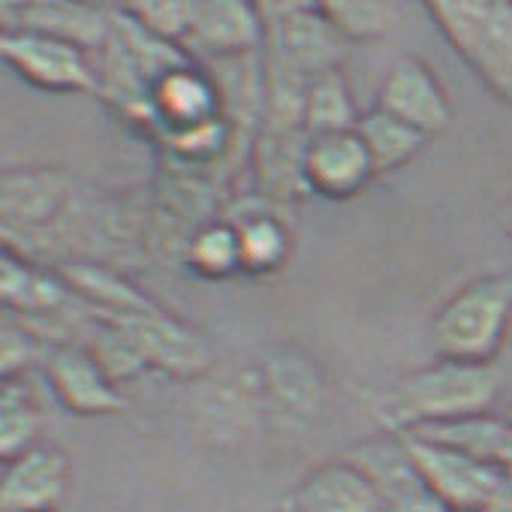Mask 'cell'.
<instances>
[{"mask_svg":"<svg viewBox=\"0 0 512 512\" xmlns=\"http://www.w3.org/2000/svg\"><path fill=\"white\" fill-rule=\"evenodd\" d=\"M356 133L365 142L377 175H386V172L407 166L428 142L425 133H419L416 127H410V124H404V121H398L380 109L365 112L356 124Z\"/></svg>","mask_w":512,"mask_h":512,"instance_id":"d6986e66","label":"cell"},{"mask_svg":"<svg viewBox=\"0 0 512 512\" xmlns=\"http://www.w3.org/2000/svg\"><path fill=\"white\" fill-rule=\"evenodd\" d=\"M353 461L362 464L380 485L386 512H452L425 488L395 434L389 440H371L359 446Z\"/></svg>","mask_w":512,"mask_h":512,"instance_id":"9a60e30c","label":"cell"},{"mask_svg":"<svg viewBox=\"0 0 512 512\" xmlns=\"http://www.w3.org/2000/svg\"><path fill=\"white\" fill-rule=\"evenodd\" d=\"M359 112L341 67L317 73L305 88V130L308 136L356 130Z\"/></svg>","mask_w":512,"mask_h":512,"instance_id":"e0dca14e","label":"cell"},{"mask_svg":"<svg viewBox=\"0 0 512 512\" xmlns=\"http://www.w3.org/2000/svg\"><path fill=\"white\" fill-rule=\"evenodd\" d=\"M121 10L157 40L172 46H187L196 25L199 4H190V0H175V4L154 0V4H142V0H136V4H124Z\"/></svg>","mask_w":512,"mask_h":512,"instance_id":"cb8c5ba5","label":"cell"},{"mask_svg":"<svg viewBox=\"0 0 512 512\" xmlns=\"http://www.w3.org/2000/svg\"><path fill=\"white\" fill-rule=\"evenodd\" d=\"M278 512H293V509H287V506H281V509H278Z\"/></svg>","mask_w":512,"mask_h":512,"instance_id":"4316f807","label":"cell"},{"mask_svg":"<svg viewBox=\"0 0 512 512\" xmlns=\"http://www.w3.org/2000/svg\"><path fill=\"white\" fill-rule=\"evenodd\" d=\"M425 13L479 82L500 103L512 106V4L431 0Z\"/></svg>","mask_w":512,"mask_h":512,"instance_id":"3957f363","label":"cell"},{"mask_svg":"<svg viewBox=\"0 0 512 512\" xmlns=\"http://www.w3.org/2000/svg\"><path fill=\"white\" fill-rule=\"evenodd\" d=\"M40 356V338L19 317L10 314L4 320V329H0V374H4V380H25L28 368Z\"/></svg>","mask_w":512,"mask_h":512,"instance_id":"d4e9b609","label":"cell"},{"mask_svg":"<svg viewBox=\"0 0 512 512\" xmlns=\"http://www.w3.org/2000/svg\"><path fill=\"white\" fill-rule=\"evenodd\" d=\"M40 431L43 407L28 380H4V392H0V455L4 461L34 449L40 443Z\"/></svg>","mask_w":512,"mask_h":512,"instance_id":"ffe728a7","label":"cell"},{"mask_svg":"<svg viewBox=\"0 0 512 512\" xmlns=\"http://www.w3.org/2000/svg\"><path fill=\"white\" fill-rule=\"evenodd\" d=\"M293 512H386L374 476L356 461H326L314 467L284 503Z\"/></svg>","mask_w":512,"mask_h":512,"instance_id":"4fadbf2b","label":"cell"},{"mask_svg":"<svg viewBox=\"0 0 512 512\" xmlns=\"http://www.w3.org/2000/svg\"><path fill=\"white\" fill-rule=\"evenodd\" d=\"M187 52L211 58H244L266 49V19L260 4H199Z\"/></svg>","mask_w":512,"mask_h":512,"instance_id":"5bb4252c","label":"cell"},{"mask_svg":"<svg viewBox=\"0 0 512 512\" xmlns=\"http://www.w3.org/2000/svg\"><path fill=\"white\" fill-rule=\"evenodd\" d=\"M512 329V275H485L461 287L428 323L434 359L494 365Z\"/></svg>","mask_w":512,"mask_h":512,"instance_id":"7a4b0ae2","label":"cell"},{"mask_svg":"<svg viewBox=\"0 0 512 512\" xmlns=\"http://www.w3.org/2000/svg\"><path fill=\"white\" fill-rule=\"evenodd\" d=\"M46 377L55 398L76 416H115L124 413L127 398L118 383L91 353V347L55 344L46 359Z\"/></svg>","mask_w":512,"mask_h":512,"instance_id":"9c48e42d","label":"cell"},{"mask_svg":"<svg viewBox=\"0 0 512 512\" xmlns=\"http://www.w3.org/2000/svg\"><path fill=\"white\" fill-rule=\"evenodd\" d=\"M106 323L118 326L133 341V347L142 353L148 368L166 371L172 377H181V380L202 377L214 362L211 344L196 329H190L187 323L163 311L160 305L145 314L106 320Z\"/></svg>","mask_w":512,"mask_h":512,"instance_id":"52a82bcc","label":"cell"},{"mask_svg":"<svg viewBox=\"0 0 512 512\" xmlns=\"http://www.w3.org/2000/svg\"><path fill=\"white\" fill-rule=\"evenodd\" d=\"M76 202V184L67 172L49 166L7 169L0 181V214H4V235H46L58 226Z\"/></svg>","mask_w":512,"mask_h":512,"instance_id":"8992f818","label":"cell"},{"mask_svg":"<svg viewBox=\"0 0 512 512\" xmlns=\"http://www.w3.org/2000/svg\"><path fill=\"white\" fill-rule=\"evenodd\" d=\"M7 28L19 31H37L64 43H73L79 49L103 52L115 31L112 7H94V4H67V0H37V4H7L4 7Z\"/></svg>","mask_w":512,"mask_h":512,"instance_id":"7c38bea8","label":"cell"},{"mask_svg":"<svg viewBox=\"0 0 512 512\" xmlns=\"http://www.w3.org/2000/svg\"><path fill=\"white\" fill-rule=\"evenodd\" d=\"M500 392L503 377L497 365H464L434 359V365L401 377L389 389L380 416L392 434L425 431L494 413Z\"/></svg>","mask_w":512,"mask_h":512,"instance_id":"6da1fadb","label":"cell"},{"mask_svg":"<svg viewBox=\"0 0 512 512\" xmlns=\"http://www.w3.org/2000/svg\"><path fill=\"white\" fill-rule=\"evenodd\" d=\"M187 263L196 275L223 281L241 272V241L235 220L202 223L187 241Z\"/></svg>","mask_w":512,"mask_h":512,"instance_id":"7402d4cb","label":"cell"},{"mask_svg":"<svg viewBox=\"0 0 512 512\" xmlns=\"http://www.w3.org/2000/svg\"><path fill=\"white\" fill-rule=\"evenodd\" d=\"M4 61L34 88L52 94H94L100 91V73L91 55L73 43L7 28L0 37Z\"/></svg>","mask_w":512,"mask_h":512,"instance_id":"5b68a950","label":"cell"},{"mask_svg":"<svg viewBox=\"0 0 512 512\" xmlns=\"http://www.w3.org/2000/svg\"><path fill=\"white\" fill-rule=\"evenodd\" d=\"M509 211H512V205H509Z\"/></svg>","mask_w":512,"mask_h":512,"instance_id":"83f0119b","label":"cell"},{"mask_svg":"<svg viewBox=\"0 0 512 512\" xmlns=\"http://www.w3.org/2000/svg\"><path fill=\"white\" fill-rule=\"evenodd\" d=\"M320 13L335 28V34L347 43L380 40L392 31L395 10L377 0H323Z\"/></svg>","mask_w":512,"mask_h":512,"instance_id":"603a6c76","label":"cell"},{"mask_svg":"<svg viewBox=\"0 0 512 512\" xmlns=\"http://www.w3.org/2000/svg\"><path fill=\"white\" fill-rule=\"evenodd\" d=\"M374 109L416 127L428 139L452 124V103L443 82L422 58L413 55L398 58L386 70Z\"/></svg>","mask_w":512,"mask_h":512,"instance_id":"ba28073f","label":"cell"},{"mask_svg":"<svg viewBox=\"0 0 512 512\" xmlns=\"http://www.w3.org/2000/svg\"><path fill=\"white\" fill-rule=\"evenodd\" d=\"M266 389L290 416H314L323 398V377L299 353H281L266 365Z\"/></svg>","mask_w":512,"mask_h":512,"instance_id":"44dd1931","label":"cell"},{"mask_svg":"<svg viewBox=\"0 0 512 512\" xmlns=\"http://www.w3.org/2000/svg\"><path fill=\"white\" fill-rule=\"evenodd\" d=\"M73 479L70 455L61 446L37 443L19 458L4 461L0 506L4 512H55Z\"/></svg>","mask_w":512,"mask_h":512,"instance_id":"30bf717a","label":"cell"},{"mask_svg":"<svg viewBox=\"0 0 512 512\" xmlns=\"http://www.w3.org/2000/svg\"><path fill=\"white\" fill-rule=\"evenodd\" d=\"M241 241V272L247 275H272L293 253V232L275 214H247L235 220Z\"/></svg>","mask_w":512,"mask_h":512,"instance_id":"ac0fdd59","label":"cell"},{"mask_svg":"<svg viewBox=\"0 0 512 512\" xmlns=\"http://www.w3.org/2000/svg\"><path fill=\"white\" fill-rule=\"evenodd\" d=\"M0 299L13 317H52L73 299V293L61 272L31 263L7 244L0 256Z\"/></svg>","mask_w":512,"mask_h":512,"instance_id":"2e32d148","label":"cell"},{"mask_svg":"<svg viewBox=\"0 0 512 512\" xmlns=\"http://www.w3.org/2000/svg\"><path fill=\"white\" fill-rule=\"evenodd\" d=\"M308 193L341 202L359 196L377 175L374 160L356 130L320 133L308 139L302 163Z\"/></svg>","mask_w":512,"mask_h":512,"instance_id":"8fae6325","label":"cell"},{"mask_svg":"<svg viewBox=\"0 0 512 512\" xmlns=\"http://www.w3.org/2000/svg\"><path fill=\"white\" fill-rule=\"evenodd\" d=\"M413 470L425 482V488L452 512H485L500 488L506 485V473L482 461L458 446L440 443L425 434H395Z\"/></svg>","mask_w":512,"mask_h":512,"instance_id":"277c9868","label":"cell"},{"mask_svg":"<svg viewBox=\"0 0 512 512\" xmlns=\"http://www.w3.org/2000/svg\"><path fill=\"white\" fill-rule=\"evenodd\" d=\"M506 235L512 238V211H509V217H506Z\"/></svg>","mask_w":512,"mask_h":512,"instance_id":"484cf974","label":"cell"}]
</instances>
